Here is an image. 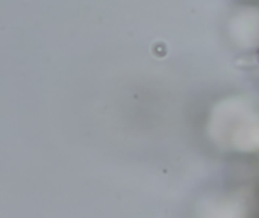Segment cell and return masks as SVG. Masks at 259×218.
Returning <instances> with one entry per match:
<instances>
[{"label":"cell","instance_id":"1","mask_svg":"<svg viewBox=\"0 0 259 218\" xmlns=\"http://www.w3.org/2000/svg\"><path fill=\"white\" fill-rule=\"evenodd\" d=\"M258 59H259V53H258Z\"/></svg>","mask_w":259,"mask_h":218}]
</instances>
